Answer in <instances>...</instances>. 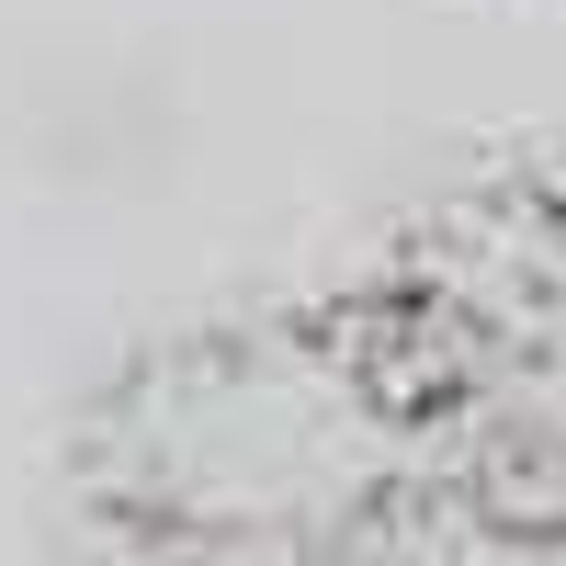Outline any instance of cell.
Wrapping results in <instances>:
<instances>
[{
  "instance_id": "6da1fadb",
  "label": "cell",
  "mask_w": 566,
  "mask_h": 566,
  "mask_svg": "<svg viewBox=\"0 0 566 566\" xmlns=\"http://www.w3.org/2000/svg\"><path fill=\"white\" fill-rule=\"evenodd\" d=\"M386 476V397L328 340H181L136 363L103 431L91 488L136 533L193 555H283L328 522H352Z\"/></svg>"
}]
</instances>
